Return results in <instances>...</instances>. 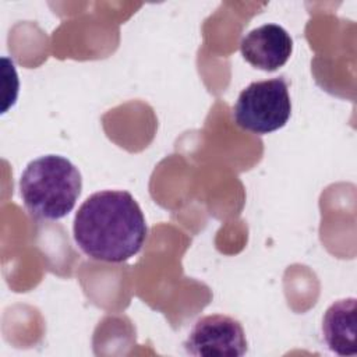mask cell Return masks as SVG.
Here are the masks:
<instances>
[{"mask_svg": "<svg viewBox=\"0 0 357 357\" xmlns=\"http://www.w3.org/2000/svg\"><path fill=\"white\" fill-rule=\"evenodd\" d=\"M183 346L191 356L240 357L247 353V337L240 321L213 314L194 324Z\"/></svg>", "mask_w": 357, "mask_h": 357, "instance_id": "obj_4", "label": "cell"}, {"mask_svg": "<svg viewBox=\"0 0 357 357\" xmlns=\"http://www.w3.org/2000/svg\"><path fill=\"white\" fill-rule=\"evenodd\" d=\"M240 50L252 67L271 73L287 63L293 53V39L283 26L264 24L241 39Z\"/></svg>", "mask_w": 357, "mask_h": 357, "instance_id": "obj_5", "label": "cell"}, {"mask_svg": "<svg viewBox=\"0 0 357 357\" xmlns=\"http://www.w3.org/2000/svg\"><path fill=\"white\" fill-rule=\"evenodd\" d=\"M73 234L75 244L89 258L121 264L141 251L148 227L128 191L103 190L89 195L78 208Z\"/></svg>", "mask_w": 357, "mask_h": 357, "instance_id": "obj_1", "label": "cell"}, {"mask_svg": "<svg viewBox=\"0 0 357 357\" xmlns=\"http://www.w3.org/2000/svg\"><path fill=\"white\" fill-rule=\"evenodd\" d=\"M356 298L349 297L335 301L322 319V335L331 351L339 356H356L357 353V319Z\"/></svg>", "mask_w": 357, "mask_h": 357, "instance_id": "obj_6", "label": "cell"}, {"mask_svg": "<svg viewBox=\"0 0 357 357\" xmlns=\"http://www.w3.org/2000/svg\"><path fill=\"white\" fill-rule=\"evenodd\" d=\"M290 114L291 100L284 77L251 82L240 92L233 106L236 124L259 135L284 127Z\"/></svg>", "mask_w": 357, "mask_h": 357, "instance_id": "obj_3", "label": "cell"}, {"mask_svg": "<svg viewBox=\"0 0 357 357\" xmlns=\"http://www.w3.org/2000/svg\"><path fill=\"white\" fill-rule=\"evenodd\" d=\"M82 177L75 165L60 155H45L29 162L20 178V194L26 211L43 220L67 216L81 194Z\"/></svg>", "mask_w": 357, "mask_h": 357, "instance_id": "obj_2", "label": "cell"}]
</instances>
